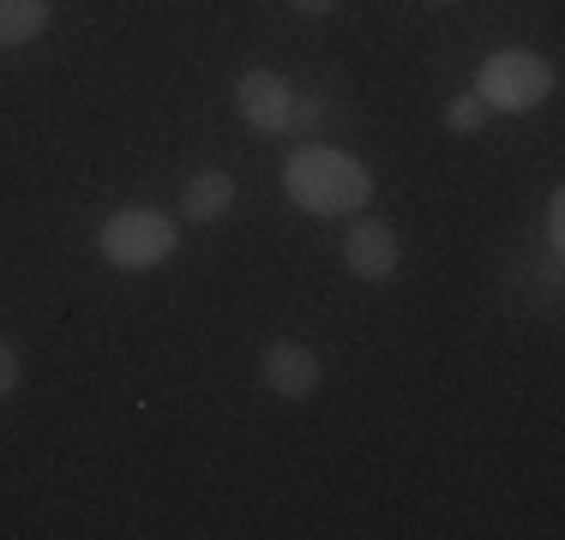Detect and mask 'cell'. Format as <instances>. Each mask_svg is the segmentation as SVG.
I'll use <instances>...</instances> for the list:
<instances>
[{
	"mask_svg": "<svg viewBox=\"0 0 565 540\" xmlns=\"http://www.w3.org/2000/svg\"><path fill=\"white\" fill-rule=\"evenodd\" d=\"M282 193L307 216H349L373 198V174L338 144H301L282 162Z\"/></svg>",
	"mask_w": 565,
	"mask_h": 540,
	"instance_id": "6da1fadb",
	"label": "cell"
},
{
	"mask_svg": "<svg viewBox=\"0 0 565 540\" xmlns=\"http://www.w3.org/2000/svg\"><path fill=\"white\" fill-rule=\"evenodd\" d=\"M97 247L115 270H151L174 252V216L151 210V205H127V210H115L109 223H103Z\"/></svg>",
	"mask_w": 565,
	"mask_h": 540,
	"instance_id": "7a4b0ae2",
	"label": "cell"
},
{
	"mask_svg": "<svg viewBox=\"0 0 565 540\" xmlns=\"http://www.w3.org/2000/svg\"><path fill=\"white\" fill-rule=\"evenodd\" d=\"M547 90H554V66L530 48H500L476 73V97L488 108H505V115H523V108L547 102Z\"/></svg>",
	"mask_w": 565,
	"mask_h": 540,
	"instance_id": "3957f363",
	"label": "cell"
},
{
	"mask_svg": "<svg viewBox=\"0 0 565 540\" xmlns=\"http://www.w3.org/2000/svg\"><path fill=\"white\" fill-rule=\"evenodd\" d=\"M235 115L247 120L253 132H289V120H295V90H289V78L271 73V66H253V73H241L235 78Z\"/></svg>",
	"mask_w": 565,
	"mask_h": 540,
	"instance_id": "277c9868",
	"label": "cell"
},
{
	"mask_svg": "<svg viewBox=\"0 0 565 540\" xmlns=\"http://www.w3.org/2000/svg\"><path fill=\"white\" fill-rule=\"evenodd\" d=\"M397 259H403V247H397L392 223H373V216H361V223L343 235V264L355 270L361 282H385V277L397 270Z\"/></svg>",
	"mask_w": 565,
	"mask_h": 540,
	"instance_id": "5b68a950",
	"label": "cell"
},
{
	"mask_svg": "<svg viewBox=\"0 0 565 540\" xmlns=\"http://www.w3.org/2000/svg\"><path fill=\"white\" fill-rule=\"evenodd\" d=\"M265 385H271V397L282 402H307L319 390V355L307 343H271L265 348Z\"/></svg>",
	"mask_w": 565,
	"mask_h": 540,
	"instance_id": "8992f818",
	"label": "cell"
},
{
	"mask_svg": "<svg viewBox=\"0 0 565 540\" xmlns=\"http://www.w3.org/2000/svg\"><path fill=\"white\" fill-rule=\"evenodd\" d=\"M235 174L228 169H199V174H186V186H181V216L186 223H223L228 210H235Z\"/></svg>",
	"mask_w": 565,
	"mask_h": 540,
	"instance_id": "52a82bcc",
	"label": "cell"
},
{
	"mask_svg": "<svg viewBox=\"0 0 565 540\" xmlns=\"http://www.w3.org/2000/svg\"><path fill=\"white\" fill-rule=\"evenodd\" d=\"M55 0H0V48H24L49 31Z\"/></svg>",
	"mask_w": 565,
	"mask_h": 540,
	"instance_id": "ba28073f",
	"label": "cell"
},
{
	"mask_svg": "<svg viewBox=\"0 0 565 540\" xmlns=\"http://www.w3.org/2000/svg\"><path fill=\"white\" fill-rule=\"evenodd\" d=\"M481 120H488V102H481L476 90H469V97H457V102L446 108V127H451V132H476Z\"/></svg>",
	"mask_w": 565,
	"mask_h": 540,
	"instance_id": "9c48e42d",
	"label": "cell"
},
{
	"mask_svg": "<svg viewBox=\"0 0 565 540\" xmlns=\"http://www.w3.org/2000/svg\"><path fill=\"white\" fill-rule=\"evenodd\" d=\"M12 390H19V355H12L7 343H0V402H7Z\"/></svg>",
	"mask_w": 565,
	"mask_h": 540,
	"instance_id": "30bf717a",
	"label": "cell"
},
{
	"mask_svg": "<svg viewBox=\"0 0 565 540\" xmlns=\"http://www.w3.org/2000/svg\"><path fill=\"white\" fill-rule=\"evenodd\" d=\"M343 0H289V12H301V19H326V12H338Z\"/></svg>",
	"mask_w": 565,
	"mask_h": 540,
	"instance_id": "8fae6325",
	"label": "cell"
},
{
	"mask_svg": "<svg viewBox=\"0 0 565 540\" xmlns=\"http://www.w3.org/2000/svg\"><path fill=\"white\" fill-rule=\"evenodd\" d=\"M434 7H451V0H434Z\"/></svg>",
	"mask_w": 565,
	"mask_h": 540,
	"instance_id": "7c38bea8",
	"label": "cell"
}]
</instances>
